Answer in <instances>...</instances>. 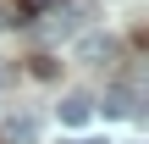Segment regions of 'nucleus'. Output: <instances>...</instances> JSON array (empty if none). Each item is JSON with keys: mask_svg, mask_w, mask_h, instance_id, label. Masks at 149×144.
<instances>
[{"mask_svg": "<svg viewBox=\"0 0 149 144\" xmlns=\"http://www.w3.org/2000/svg\"><path fill=\"white\" fill-rule=\"evenodd\" d=\"M55 117H61L66 128H83V122L94 117V100H88L83 89H72V94H61V105H55Z\"/></svg>", "mask_w": 149, "mask_h": 144, "instance_id": "1", "label": "nucleus"}, {"mask_svg": "<svg viewBox=\"0 0 149 144\" xmlns=\"http://www.w3.org/2000/svg\"><path fill=\"white\" fill-rule=\"evenodd\" d=\"M72 55H77V61H111V55H116V39H111V33H88V39H77Z\"/></svg>", "mask_w": 149, "mask_h": 144, "instance_id": "2", "label": "nucleus"}, {"mask_svg": "<svg viewBox=\"0 0 149 144\" xmlns=\"http://www.w3.org/2000/svg\"><path fill=\"white\" fill-rule=\"evenodd\" d=\"M105 111H111V117H133V111H138V105H133V83H116V89L105 94Z\"/></svg>", "mask_w": 149, "mask_h": 144, "instance_id": "3", "label": "nucleus"}, {"mask_svg": "<svg viewBox=\"0 0 149 144\" xmlns=\"http://www.w3.org/2000/svg\"><path fill=\"white\" fill-rule=\"evenodd\" d=\"M6 139L11 144H33L39 139V122H33V117H17V122H6Z\"/></svg>", "mask_w": 149, "mask_h": 144, "instance_id": "4", "label": "nucleus"}, {"mask_svg": "<svg viewBox=\"0 0 149 144\" xmlns=\"http://www.w3.org/2000/svg\"><path fill=\"white\" fill-rule=\"evenodd\" d=\"M17 6H22V11H28V17H39V11H55V6H61V0H17Z\"/></svg>", "mask_w": 149, "mask_h": 144, "instance_id": "5", "label": "nucleus"}, {"mask_svg": "<svg viewBox=\"0 0 149 144\" xmlns=\"http://www.w3.org/2000/svg\"><path fill=\"white\" fill-rule=\"evenodd\" d=\"M6 78H11V72H6V67H0V83H6Z\"/></svg>", "mask_w": 149, "mask_h": 144, "instance_id": "6", "label": "nucleus"}, {"mask_svg": "<svg viewBox=\"0 0 149 144\" xmlns=\"http://www.w3.org/2000/svg\"><path fill=\"white\" fill-rule=\"evenodd\" d=\"M72 144H94V139H72Z\"/></svg>", "mask_w": 149, "mask_h": 144, "instance_id": "7", "label": "nucleus"}]
</instances>
